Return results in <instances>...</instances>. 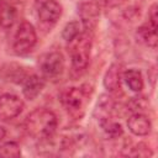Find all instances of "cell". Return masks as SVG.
Here are the masks:
<instances>
[{
  "label": "cell",
  "mask_w": 158,
  "mask_h": 158,
  "mask_svg": "<svg viewBox=\"0 0 158 158\" xmlns=\"http://www.w3.org/2000/svg\"><path fill=\"white\" fill-rule=\"evenodd\" d=\"M17 19V7L6 0L0 1V26L1 28L11 27Z\"/></svg>",
  "instance_id": "obj_13"
},
{
  "label": "cell",
  "mask_w": 158,
  "mask_h": 158,
  "mask_svg": "<svg viewBox=\"0 0 158 158\" xmlns=\"http://www.w3.org/2000/svg\"><path fill=\"white\" fill-rule=\"evenodd\" d=\"M100 10L101 6L99 2H81L78 6V12L83 20V27H89V28H94L95 26V20L99 17L100 15Z\"/></svg>",
  "instance_id": "obj_10"
},
{
  "label": "cell",
  "mask_w": 158,
  "mask_h": 158,
  "mask_svg": "<svg viewBox=\"0 0 158 158\" xmlns=\"http://www.w3.org/2000/svg\"><path fill=\"white\" fill-rule=\"evenodd\" d=\"M93 30L89 27H83L80 35L73 40L70 43V58H72V72L75 75H81L90 60V48L93 42Z\"/></svg>",
  "instance_id": "obj_3"
},
{
  "label": "cell",
  "mask_w": 158,
  "mask_h": 158,
  "mask_svg": "<svg viewBox=\"0 0 158 158\" xmlns=\"http://www.w3.org/2000/svg\"><path fill=\"white\" fill-rule=\"evenodd\" d=\"M136 38L142 44L151 47V48H156V46H157V28L151 26L149 23H144L136 30Z\"/></svg>",
  "instance_id": "obj_14"
},
{
  "label": "cell",
  "mask_w": 158,
  "mask_h": 158,
  "mask_svg": "<svg viewBox=\"0 0 158 158\" xmlns=\"http://www.w3.org/2000/svg\"><path fill=\"white\" fill-rule=\"evenodd\" d=\"M57 125L58 120L56 114L44 107L35 109L31 111L23 122V127L27 135L40 142L54 136Z\"/></svg>",
  "instance_id": "obj_1"
},
{
  "label": "cell",
  "mask_w": 158,
  "mask_h": 158,
  "mask_svg": "<svg viewBox=\"0 0 158 158\" xmlns=\"http://www.w3.org/2000/svg\"><path fill=\"white\" fill-rule=\"evenodd\" d=\"M99 123H100L102 131L106 133V136H109L112 139L120 138L122 136V133H123L122 126L118 122L114 121L111 117L110 118H106V120H101V121H99Z\"/></svg>",
  "instance_id": "obj_17"
},
{
  "label": "cell",
  "mask_w": 158,
  "mask_h": 158,
  "mask_svg": "<svg viewBox=\"0 0 158 158\" xmlns=\"http://www.w3.org/2000/svg\"><path fill=\"white\" fill-rule=\"evenodd\" d=\"M121 78L123 79L128 89H131L132 91L139 93L143 89V78L138 69H127L122 72Z\"/></svg>",
  "instance_id": "obj_15"
},
{
  "label": "cell",
  "mask_w": 158,
  "mask_h": 158,
  "mask_svg": "<svg viewBox=\"0 0 158 158\" xmlns=\"http://www.w3.org/2000/svg\"><path fill=\"white\" fill-rule=\"evenodd\" d=\"M121 75H122V70H121V65L118 63H112L109 69L106 70L104 79H102V84L104 88L112 93L116 91L120 88V83H121Z\"/></svg>",
  "instance_id": "obj_11"
},
{
  "label": "cell",
  "mask_w": 158,
  "mask_h": 158,
  "mask_svg": "<svg viewBox=\"0 0 158 158\" xmlns=\"http://www.w3.org/2000/svg\"><path fill=\"white\" fill-rule=\"evenodd\" d=\"M37 42L36 30L32 23L27 21H22L16 30L12 41V49L16 56H26L28 54Z\"/></svg>",
  "instance_id": "obj_4"
},
{
  "label": "cell",
  "mask_w": 158,
  "mask_h": 158,
  "mask_svg": "<svg viewBox=\"0 0 158 158\" xmlns=\"http://www.w3.org/2000/svg\"><path fill=\"white\" fill-rule=\"evenodd\" d=\"M4 72H5V78H6L7 80L14 81V83H17V84L22 83V81L27 78V75H28V74L26 73V70H25L21 65L14 64V63L5 65Z\"/></svg>",
  "instance_id": "obj_16"
},
{
  "label": "cell",
  "mask_w": 158,
  "mask_h": 158,
  "mask_svg": "<svg viewBox=\"0 0 158 158\" xmlns=\"http://www.w3.org/2000/svg\"><path fill=\"white\" fill-rule=\"evenodd\" d=\"M148 107V102L144 96H135L131 98L127 102V110H130L132 114L135 112H142Z\"/></svg>",
  "instance_id": "obj_21"
},
{
  "label": "cell",
  "mask_w": 158,
  "mask_h": 158,
  "mask_svg": "<svg viewBox=\"0 0 158 158\" xmlns=\"http://www.w3.org/2000/svg\"><path fill=\"white\" fill-rule=\"evenodd\" d=\"M81 32V26L79 23V21H70L68 23H65V26L62 30V38L67 42H72L73 40H75Z\"/></svg>",
  "instance_id": "obj_18"
},
{
  "label": "cell",
  "mask_w": 158,
  "mask_h": 158,
  "mask_svg": "<svg viewBox=\"0 0 158 158\" xmlns=\"http://www.w3.org/2000/svg\"><path fill=\"white\" fill-rule=\"evenodd\" d=\"M148 78L151 79L152 85H154V81H156V68H154V67H152V68L149 69V72H148Z\"/></svg>",
  "instance_id": "obj_23"
},
{
  "label": "cell",
  "mask_w": 158,
  "mask_h": 158,
  "mask_svg": "<svg viewBox=\"0 0 158 158\" xmlns=\"http://www.w3.org/2000/svg\"><path fill=\"white\" fill-rule=\"evenodd\" d=\"M0 28H1V26H0Z\"/></svg>",
  "instance_id": "obj_25"
},
{
  "label": "cell",
  "mask_w": 158,
  "mask_h": 158,
  "mask_svg": "<svg viewBox=\"0 0 158 158\" xmlns=\"http://www.w3.org/2000/svg\"><path fill=\"white\" fill-rule=\"evenodd\" d=\"M33 6L38 20L46 25H54L62 15V6L56 0H35Z\"/></svg>",
  "instance_id": "obj_6"
},
{
  "label": "cell",
  "mask_w": 158,
  "mask_h": 158,
  "mask_svg": "<svg viewBox=\"0 0 158 158\" xmlns=\"http://www.w3.org/2000/svg\"><path fill=\"white\" fill-rule=\"evenodd\" d=\"M93 89L90 85L84 84L81 86L67 88L60 93L59 100L64 110L73 118H81L85 114V107L90 101Z\"/></svg>",
  "instance_id": "obj_2"
},
{
  "label": "cell",
  "mask_w": 158,
  "mask_h": 158,
  "mask_svg": "<svg viewBox=\"0 0 158 158\" xmlns=\"http://www.w3.org/2000/svg\"><path fill=\"white\" fill-rule=\"evenodd\" d=\"M123 154L131 156V157H151V156H153V152L149 148V146H147L143 142H139V143L130 147V149Z\"/></svg>",
  "instance_id": "obj_20"
},
{
  "label": "cell",
  "mask_w": 158,
  "mask_h": 158,
  "mask_svg": "<svg viewBox=\"0 0 158 158\" xmlns=\"http://www.w3.org/2000/svg\"><path fill=\"white\" fill-rule=\"evenodd\" d=\"M23 110V101L15 94H2L0 96V121H10L17 117Z\"/></svg>",
  "instance_id": "obj_7"
},
{
  "label": "cell",
  "mask_w": 158,
  "mask_h": 158,
  "mask_svg": "<svg viewBox=\"0 0 158 158\" xmlns=\"http://www.w3.org/2000/svg\"><path fill=\"white\" fill-rule=\"evenodd\" d=\"M44 85V79L41 75L30 74L22 81V94L27 100H33L41 94Z\"/></svg>",
  "instance_id": "obj_9"
},
{
  "label": "cell",
  "mask_w": 158,
  "mask_h": 158,
  "mask_svg": "<svg viewBox=\"0 0 158 158\" xmlns=\"http://www.w3.org/2000/svg\"><path fill=\"white\" fill-rule=\"evenodd\" d=\"M5 136H6V130H5L2 126H0V141H1Z\"/></svg>",
  "instance_id": "obj_24"
},
{
  "label": "cell",
  "mask_w": 158,
  "mask_h": 158,
  "mask_svg": "<svg viewBox=\"0 0 158 158\" xmlns=\"http://www.w3.org/2000/svg\"><path fill=\"white\" fill-rule=\"evenodd\" d=\"M38 69L43 79H57L64 70V58L60 52L51 51L38 58Z\"/></svg>",
  "instance_id": "obj_5"
},
{
  "label": "cell",
  "mask_w": 158,
  "mask_h": 158,
  "mask_svg": "<svg viewBox=\"0 0 158 158\" xmlns=\"http://www.w3.org/2000/svg\"><path fill=\"white\" fill-rule=\"evenodd\" d=\"M21 156V148L16 142H5L0 144V157L1 158H16Z\"/></svg>",
  "instance_id": "obj_19"
},
{
  "label": "cell",
  "mask_w": 158,
  "mask_h": 158,
  "mask_svg": "<svg viewBox=\"0 0 158 158\" xmlns=\"http://www.w3.org/2000/svg\"><path fill=\"white\" fill-rule=\"evenodd\" d=\"M158 5L154 2L148 10V23L153 27H158Z\"/></svg>",
  "instance_id": "obj_22"
},
{
  "label": "cell",
  "mask_w": 158,
  "mask_h": 158,
  "mask_svg": "<svg viewBox=\"0 0 158 158\" xmlns=\"http://www.w3.org/2000/svg\"><path fill=\"white\" fill-rule=\"evenodd\" d=\"M127 127L135 136H147L151 133L152 123L147 115L142 112H135L132 114L127 120Z\"/></svg>",
  "instance_id": "obj_8"
},
{
  "label": "cell",
  "mask_w": 158,
  "mask_h": 158,
  "mask_svg": "<svg viewBox=\"0 0 158 158\" xmlns=\"http://www.w3.org/2000/svg\"><path fill=\"white\" fill-rule=\"evenodd\" d=\"M114 110H115L114 99L109 94H102L96 102V107L94 110V116L98 121L106 120V118L111 117Z\"/></svg>",
  "instance_id": "obj_12"
}]
</instances>
